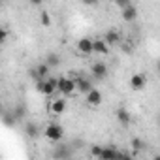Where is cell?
<instances>
[{"label":"cell","mask_w":160,"mask_h":160,"mask_svg":"<svg viewBox=\"0 0 160 160\" xmlns=\"http://www.w3.org/2000/svg\"><path fill=\"white\" fill-rule=\"evenodd\" d=\"M0 119H2V124H4V126H15V124L19 122L12 111H10V113H2V115H0Z\"/></svg>","instance_id":"18"},{"label":"cell","mask_w":160,"mask_h":160,"mask_svg":"<svg viewBox=\"0 0 160 160\" xmlns=\"http://www.w3.org/2000/svg\"><path fill=\"white\" fill-rule=\"evenodd\" d=\"M4 2H10V0H4Z\"/></svg>","instance_id":"28"},{"label":"cell","mask_w":160,"mask_h":160,"mask_svg":"<svg viewBox=\"0 0 160 160\" xmlns=\"http://www.w3.org/2000/svg\"><path fill=\"white\" fill-rule=\"evenodd\" d=\"M85 104L91 106V108H98L102 104V92L92 87L89 92H85Z\"/></svg>","instance_id":"6"},{"label":"cell","mask_w":160,"mask_h":160,"mask_svg":"<svg viewBox=\"0 0 160 160\" xmlns=\"http://www.w3.org/2000/svg\"><path fill=\"white\" fill-rule=\"evenodd\" d=\"M91 156L100 158V156H102V147H100V145H92V147H91Z\"/></svg>","instance_id":"22"},{"label":"cell","mask_w":160,"mask_h":160,"mask_svg":"<svg viewBox=\"0 0 160 160\" xmlns=\"http://www.w3.org/2000/svg\"><path fill=\"white\" fill-rule=\"evenodd\" d=\"M51 156H55V158H68V156H72V147L70 145H57L55 151L51 152Z\"/></svg>","instance_id":"16"},{"label":"cell","mask_w":160,"mask_h":160,"mask_svg":"<svg viewBox=\"0 0 160 160\" xmlns=\"http://www.w3.org/2000/svg\"><path fill=\"white\" fill-rule=\"evenodd\" d=\"M40 21H42L43 27H51V17H49L47 12H42V13H40Z\"/></svg>","instance_id":"21"},{"label":"cell","mask_w":160,"mask_h":160,"mask_svg":"<svg viewBox=\"0 0 160 160\" xmlns=\"http://www.w3.org/2000/svg\"><path fill=\"white\" fill-rule=\"evenodd\" d=\"M113 2H115V6H119V8H124V6L132 4V0H113Z\"/></svg>","instance_id":"24"},{"label":"cell","mask_w":160,"mask_h":160,"mask_svg":"<svg viewBox=\"0 0 160 160\" xmlns=\"http://www.w3.org/2000/svg\"><path fill=\"white\" fill-rule=\"evenodd\" d=\"M4 113V106H2V102H0V115Z\"/></svg>","instance_id":"27"},{"label":"cell","mask_w":160,"mask_h":160,"mask_svg":"<svg viewBox=\"0 0 160 160\" xmlns=\"http://www.w3.org/2000/svg\"><path fill=\"white\" fill-rule=\"evenodd\" d=\"M57 83H58V77H43L36 81V91L43 96H53L57 92Z\"/></svg>","instance_id":"1"},{"label":"cell","mask_w":160,"mask_h":160,"mask_svg":"<svg viewBox=\"0 0 160 160\" xmlns=\"http://www.w3.org/2000/svg\"><path fill=\"white\" fill-rule=\"evenodd\" d=\"M57 91H58L64 98L72 96V94L75 92V79H72V77H58Z\"/></svg>","instance_id":"3"},{"label":"cell","mask_w":160,"mask_h":160,"mask_svg":"<svg viewBox=\"0 0 160 160\" xmlns=\"http://www.w3.org/2000/svg\"><path fill=\"white\" fill-rule=\"evenodd\" d=\"M92 87H94V85L89 81V79H85V77H77V79H75V91H79L81 94L89 92Z\"/></svg>","instance_id":"14"},{"label":"cell","mask_w":160,"mask_h":160,"mask_svg":"<svg viewBox=\"0 0 160 160\" xmlns=\"http://www.w3.org/2000/svg\"><path fill=\"white\" fill-rule=\"evenodd\" d=\"M25 111H27V109H25V106H23V104H19V106H17L12 113L15 115V119H17V121H21V119L25 117Z\"/></svg>","instance_id":"20"},{"label":"cell","mask_w":160,"mask_h":160,"mask_svg":"<svg viewBox=\"0 0 160 160\" xmlns=\"http://www.w3.org/2000/svg\"><path fill=\"white\" fill-rule=\"evenodd\" d=\"M77 51L85 57L92 55V38H81L77 42Z\"/></svg>","instance_id":"10"},{"label":"cell","mask_w":160,"mask_h":160,"mask_svg":"<svg viewBox=\"0 0 160 160\" xmlns=\"http://www.w3.org/2000/svg\"><path fill=\"white\" fill-rule=\"evenodd\" d=\"M102 40H104V42L111 47V45H119L122 38H121V32H119L117 28H109V30L104 34V38H102Z\"/></svg>","instance_id":"9"},{"label":"cell","mask_w":160,"mask_h":160,"mask_svg":"<svg viewBox=\"0 0 160 160\" xmlns=\"http://www.w3.org/2000/svg\"><path fill=\"white\" fill-rule=\"evenodd\" d=\"M43 136H45L51 143H58V141L64 138V128H62L58 122H49V124L43 128Z\"/></svg>","instance_id":"2"},{"label":"cell","mask_w":160,"mask_h":160,"mask_svg":"<svg viewBox=\"0 0 160 160\" xmlns=\"http://www.w3.org/2000/svg\"><path fill=\"white\" fill-rule=\"evenodd\" d=\"M45 64H47L49 68H58V66H60V57H58L57 53H49Z\"/></svg>","instance_id":"19"},{"label":"cell","mask_w":160,"mask_h":160,"mask_svg":"<svg viewBox=\"0 0 160 160\" xmlns=\"http://www.w3.org/2000/svg\"><path fill=\"white\" fill-rule=\"evenodd\" d=\"M115 117L121 122V126H130V122H132V115H130V111L126 108H119L115 111Z\"/></svg>","instance_id":"12"},{"label":"cell","mask_w":160,"mask_h":160,"mask_svg":"<svg viewBox=\"0 0 160 160\" xmlns=\"http://www.w3.org/2000/svg\"><path fill=\"white\" fill-rule=\"evenodd\" d=\"M91 73H92V77L96 79V81H104V79L108 77V73H109V70H108V64H104V62H94L92 66H91Z\"/></svg>","instance_id":"4"},{"label":"cell","mask_w":160,"mask_h":160,"mask_svg":"<svg viewBox=\"0 0 160 160\" xmlns=\"http://www.w3.org/2000/svg\"><path fill=\"white\" fill-rule=\"evenodd\" d=\"M25 134H27L30 139H38V138H40V126H38L36 122L28 121V122H25Z\"/></svg>","instance_id":"15"},{"label":"cell","mask_w":160,"mask_h":160,"mask_svg":"<svg viewBox=\"0 0 160 160\" xmlns=\"http://www.w3.org/2000/svg\"><path fill=\"white\" fill-rule=\"evenodd\" d=\"M81 2H83L85 6H96V4H98V0H81Z\"/></svg>","instance_id":"25"},{"label":"cell","mask_w":160,"mask_h":160,"mask_svg":"<svg viewBox=\"0 0 160 160\" xmlns=\"http://www.w3.org/2000/svg\"><path fill=\"white\" fill-rule=\"evenodd\" d=\"M42 2H43V0H30L32 6H42Z\"/></svg>","instance_id":"26"},{"label":"cell","mask_w":160,"mask_h":160,"mask_svg":"<svg viewBox=\"0 0 160 160\" xmlns=\"http://www.w3.org/2000/svg\"><path fill=\"white\" fill-rule=\"evenodd\" d=\"M64 111H66V98L64 96L51 100V104H49V113L51 115H62Z\"/></svg>","instance_id":"7"},{"label":"cell","mask_w":160,"mask_h":160,"mask_svg":"<svg viewBox=\"0 0 160 160\" xmlns=\"http://www.w3.org/2000/svg\"><path fill=\"white\" fill-rule=\"evenodd\" d=\"M130 147L134 149V152H141V151L147 149V143H145L141 138H132V139H130Z\"/></svg>","instance_id":"17"},{"label":"cell","mask_w":160,"mask_h":160,"mask_svg":"<svg viewBox=\"0 0 160 160\" xmlns=\"http://www.w3.org/2000/svg\"><path fill=\"white\" fill-rule=\"evenodd\" d=\"M49 66L45 64V62H42V64H38V66H34L32 70H30V75L36 79V81H38V79H43V77H47V73H49Z\"/></svg>","instance_id":"11"},{"label":"cell","mask_w":160,"mask_h":160,"mask_svg":"<svg viewBox=\"0 0 160 160\" xmlns=\"http://www.w3.org/2000/svg\"><path fill=\"white\" fill-rule=\"evenodd\" d=\"M130 89L132 91H143L147 87V75L145 73H134L130 77V81H128Z\"/></svg>","instance_id":"5"},{"label":"cell","mask_w":160,"mask_h":160,"mask_svg":"<svg viewBox=\"0 0 160 160\" xmlns=\"http://www.w3.org/2000/svg\"><path fill=\"white\" fill-rule=\"evenodd\" d=\"M8 36H10V34H8V30H6L4 27H0V45H2V43L8 40Z\"/></svg>","instance_id":"23"},{"label":"cell","mask_w":160,"mask_h":160,"mask_svg":"<svg viewBox=\"0 0 160 160\" xmlns=\"http://www.w3.org/2000/svg\"><path fill=\"white\" fill-rule=\"evenodd\" d=\"M109 53V45L104 40H92V55H108Z\"/></svg>","instance_id":"13"},{"label":"cell","mask_w":160,"mask_h":160,"mask_svg":"<svg viewBox=\"0 0 160 160\" xmlns=\"http://www.w3.org/2000/svg\"><path fill=\"white\" fill-rule=\"evenodd\" d=\"M121 15H122V21L126 23H134L138 19V8L134 4H128L124 8H121Z\"/></svg>","instance_id":"8"}]
</instances>
